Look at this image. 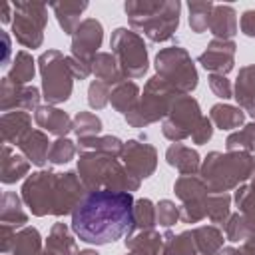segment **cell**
Instances as JSON below:
<instances>
[{"mask_svg":"<svg viewBox=\"0 0 255 255\" xmlns=\"http://www.w3.org/2000/svg\"><path fill=\"white\" fill-rule=\"evenodd\" d=\"M133 195L129 191H88L72 213L74 235L90 245H108L128 235L133 221Z\"/></svg>","mask_w":255,"mask_h":255,"instance_id":"cell-1","label":"cell"},{"mask_svg":"<svg viewBox=\"0 0 255 255\" xmlns=\"http://www.w3.org/2000/svg\"><path fill=\"white\" fill-rule=\"evenodd\" d=\"M124 12L131 30L143 32L149 42H167L179 28V0H126Z\"/></svg>","mask_w":255,"mask_h":255,"instance_id":"cell-2","label":"cell"},{"mask_svg":"<svg viewBox=\"0 0 255 255\" xmlns=\"http://www.w3.org/2000/svg\"><path fill=\"white\" fill-rule=\"evenodd\" d=\"M199 175L211 193H229L255 175V153L209 151L201 161Z\"/></svg>","mask_w":255,"mask_h":255,"instance_id":"cell-3","label":"cell"},{"mask_svg":"<svg viewBox=\"0 0 255 255\" xmlns=\"http://www.w3.org/2000/svg\"><path fill=\"white\" fill-rule=\"evenodd\" d=\"M76 171L84 181L88 191L110 189V191H137L141 181L133 177L120 157L96 153V151H82L78 157Z\"/></svg>","mask_w":255,"mask_h":255,"instance_id":"cell-4","label":"cell"},{"mask_svg":"<svg viewBox=\"0 0 255 255\" xmlns=\"http://www.w3.org/2000/svg\"><path fill=\"white\" fill-rule=\"evenodd\" d=\"M175 96H177V92L163 78L153 74L151 78H147L143 92L139 96V102L135 104V108L129 114L124 116V120L131 128H147L159 120L163 122Z\"/></svg>","mask_w":255,"mask_h":255,"instance_id":"cell-5","label":"cell"},{"mask_svg":"<svg viewBox=\"0 0 255 255\" xmlns=\"http://www.w3.org/2000/svg\"><path fill=\"white\" fill-rule=\"evenodd\" d=\"M38 72L42 76V98L50 106L70 100L74 92V74L68 56L60 50H46L38 58Z\"/></svg>","mask_w":255,"mask_h":255,"instance_id":"cell-6","label":"cell"},{"mask_svg":"<svg viewBox=\"0 0 255 255\" xmlns=\"http://www.w3.org/2000/svg\"><path fill=\"white\" fill-rule=\"evenodd\" d=\"M153 68L177 94H191L199 84L197 68L189 52L181 46L161 48L153 58Z\"/></svg>","mask_w":255,"mask_h":255,"instance_id":"cell-7","label":"cell"},{"mask_svg":"<svg viewBox=\"0 0 255 255\" xmlns=\"http://www.w3.org/2000/svg\"><path fill=\"white\" fill-rule=\"evenodd\" d=\"M110 48L126 80L143 78L145 72L149 70L147 46L135 30H129L124 26L116 28L110 38Z\"/></svg>","mask_w":255,"mask_h":255,"instance_id":"cell-8","label":"cell"},{"mask_svg":"<svg viewBox=\"0 0 255 255\" xmlns=\"http://www.w3.org/2000/svg\"><path fill=\"white\" fill-rule=\"evenodd\" d=\"M12 36L24 48H40L44 42V30L48 24V4L40 2H14Z\"/></svg>","mask_w":255,"mask_h":255,"instance_id":"cell-9","label":"cell"},{"mask_svg":"<svg viewBox=\"0 0 255 255\" xmlns=\"http://www.w3.org/2000/svg\"><path fill=\"white\" fill-rule=\"evenodd\" d=\"M201 118L203 114L199 102L191 94H177L169 106L165 120L161 122V133L165 139L173 143H181L183 139L191 137Z\"/></svg>","mask_w":255,"mask_h":255,"instance_id":"cell-10","label":"cell"},{"mask_svg":"<svg viewBox=\"0 0 255 255\" xmlns=\"http://www.w3.org/2000/svg\"><path fill=\"white\" fill-rule=\"evenodd\" d=\"M58 173L52 169H38L30 173L20 189L24 205L34 217H46L54 211V193H56Z\"/></svg>","mask_w":255,"mask_h":255,"instance_id":"cell-11","label":"cell"},{"mask_svg":"<svg viewBox=\"0 0 255 255\" xmlns=\"http://www.w3.org/2000/svg\"><path fill=\"white\" fill-rule=\"evenodd\" d=\"M173 193L181 201V219L183 223H199L205 215V201L209 197V187L201 175H179L173 183Z\"/></svg>","mask_w":255,"mask_h":255,"instance_id":"cell-12","label":"cell"},{"mask_svg":"<svg viewBox=\"0 0 255 255\" xmlns=\"http://www.w3.org/2000/svg\"><path fill=\"white\" fill-rule=\"evenodd\" d=\"M104 42V26L98 18H84L82 24L72 34L70 56L86 66H92L98 50Z\"/></svg>","mask_w":255,"mask_h":255,"instance_id":"cell-13","label":"cell"},{"mask_svg":"<svg viewBox=\"0 0 255 255\" xmlns=\"http://www.w3.org/2000/svg\"><path fill=\"white\" fill-rule=\"evenodd\" d=\"M120 159L126 169L139 181L151 177L157 169V149L145 139H128L124 143Z\"/></svg>","mask_w":255,"mask_h":255,"instance_id":"cell-14","label":"cell"},{"mask_svg":"<svg viewBox=\"0 0 255 255\" xmlns=\"http://www.w3.org/2000/svg\"><path fill=\"white\" fill-rule=\"evenodd\" d=\"M40 90L32 84H14L8 76H4L0 80V110L2 114L6 112H16V110H24V112H36L40 108Z\"/></svg>","mask_w":255,"mask_h":255,"instance_id":"cell-15","label":"cell"},{"mask_svg":"<svg viewBox=\"0 0 255 255\" xmlns=\"http://www.w3.org/2000/svg\"><path fill=\"white\" fill-rule=\"evenodd\" d=\"M88 189L84 185V181L80 179L78 171H64L58 173V181H56V193H54V217H64V215H72L74 209L78 207V203L86 197Z\"/></svg>","mask_w":255,"mask_h":255,"instance_id":"cell-16","label":"cell"},{"mask_svg":"<svg viewBox=\"0 0 255 255\" xmlns=\"http://www.w3.org/2000/svg\"><path fill=\"white\" fill-rule=\"evenodd\" d=\"M235 54H237V44L233 40H217V38H213L207 44V48L197 56V62L209 74L227 76L235 68Z\"/></svg>","mask_w":255,"mask_h":255,"instance_id":"cell-17","label":"cell"},{"mask_svg":"<svg viewBox=\"0 0 255 255\" xmlns=\"http://www.w3.org/2000/svg\"><path fill=\"white\" fill-rule=\"evenodd\" d=\"M34 122L42 131L56 137H68V133L74 129V120L68 116V112L50 104H44L34 112Z\"/></svg>","mask_w":255,"mask_h":255,"instance_id":"cell-18","label":"cell"},{"mask_svg":"<svg viewBox=\"0 0 255 255\" xmlns=\"http://www.w3.org/2000/svg\"><path fill=\"white\" fill-rule=\"evenodd\" d=\"M0 131H2V141L8 145H20V141L32 131V116L30 112L16 110V112H6L0 116Z\"/></svg>","mask_w":255,"mask_h":255,"instance_id":"cell-19","label":"cell"},{"mask_svg":"<svg viewBox=\"0 0 255 255\" xmlns=\"http://www.w3.org/2000/svg\"><path fill=\"white\" fill-rule=\"evenodd\" d=\"M233 98L237 106L255 120V64L239 68L233 86Z\"/></svg>","mask_w":255,"mask_h":255,"instance_id":"cell-20","label":"cell"},{"mask_svg":"<svg viewBox=\"0 0 255 255\" xmlns=\"http://www.w3.org/2000/svg\"><path fill=\"white\" fill-rule=\"evenodd\" d=\"M30 175V161L16 153V149L8 143L2 145V159H0V181L4 185H12Z\"/></svg>","mask_w":255,"mask_h":255,"instance_id":"cell-21","label":"cell"},{"mask_svg":"<svg viewBox=\"0 0 255 255\" xmlns=\"http://www.w3.org/2000/svg\"><path fill=\"white\" fill-rule=\"evenodd\" d=\"M165 161L167 165L175 167L181 175H197L203 159L199 157L197 149L183 143H171L165 149Z\"/></svg>","mask_w":255,"mask_h":255,"instance_id":"cell-22","label":"cell"},{"mask_svg":"<svg viewBox=\"0 0 255 255\" xmlns=\"http://www.w3.org/2000/svg\"><path fill=\"white\" fill-rule=\"evenodd\" d=\"M237 12L231 4H215L211 20H209V32L217 40H233L237 34Z\"/></svg>","mask_w":255,"mask_h":255,"instance_id":"cell-23","label":"cell"},{"mask_svg":"<svg viewBox=\"0 0 255 255\" xmlns=\"http://www.w3.org/2000/svg\"><path fill=\"white\" fill-rule=\"evenodd\" d=\"M52 141L48 139V133L42 129H32L18 145L20 153L34 165L44 167L48 163V151H50Z\"/></svg>","mask_w":255,"mask_h":255,"instance_id":"cell-24","label":"cell"},{"mask_svg":"<svg viewBox=\"0 0 255 255\" xmlns=\"http://www.w3.org/2000/svg\"><path fill=\"white\" fill-rule=\"evenodd\" d=\"M66 223H54L44 243V255H78V243Z\"/></svg>","mask_w":255,"mask_h":255,"instance_id":"cell-25","label":"cell"},{"mask_svg":"<svg viewBox=\"0 0 255 255\" xmlns=\"http://www.w3.org/2000/svg\"><path fill=\"white\" fill-rule=\"evenodd\" d=\"M88 2H54L50 4L56 20H58V26L62 28L64 34L72 36L76 32V28L82 24L80 16L88 10Z\"/></svg>","mask_w":255,"mask_h":255,"instance_id":"cell-26","label":"cell"},{"mask_svg":"<svg viewBox=\"0 0 255 255\" xmlns=\"http://www.w3.org/2000/svg\"><path fill=\"white\" fill-rule=\"evenodd\" d=\"M0 223L12 225L16 229L26 227L28 223V213L24 211V201L22 195L16 191H4L0 199Z\"/></svg>","mask_w":255,"mask_h":255,"instance_id":"cell-27","label":"cell"},{"mask_svg":"<svg viewBox=\"0 0 255 255\" xmlns=\"http://www.w3.org/2000/svg\"><path fill=\"white\" fill-rule=\"evenodd\" d=\"M209 120L221 131H235L245 126V112L231 104H213L209 110Z\"/></svg>","mask_w":255,"mask_h":255,"instance_id":"cell-28","label":"cell"},{"mask_svg":"<svg viewBox=\"0 0 255 255\" xmlns=\"http://www.w3.org/2000/svg\"><path fill=\"white\" fill-rule=\"evenodd\" d=\"M92 74L96 80H100L112 88L126 80L120 66H118V60L112 52H98L96 54V58L92 62Z\"/></svg>","mask_w":255,"mask_h":255,"instance_id":"cell-29","label":"cell"},{"mask_svg":"<svg viewBox=\"0 0 255 255\" xmlns=\"http://www.w3.org/2000/svg\"><path fill=\"white\" fill-rule=\"evenodd\" d=\"M159 255H199L193 231L187 229V231H181V233L175 235L173 231L167 229L163 233Z\"/></svg>","mask_w":255,"mask_h":255,"instance_id":"cell-30","label":"cell"},{"mask_svg":"<svg viewBox=\"0 0 255 255\" xmlns=\"http://www.w3.org/2000/svg\"><path fill=\"white\" fill-rule=\"evenodd\" d=\"M139 96H141L139 86L133 80H124V82H120L118 86L112 88L110 104H112V108L116 112L126 116V114H129L135 108V104L139 102Z\"/></svg>","mask_w":255,"mask_h":255,"instance_id":"cell-31","label":"cell"},{"mask_svg":"<svg viewBox=\"0 0 255 255\" xmlns=\"http://www.w3.org/2000/svg\"><path fill=\"white\" fill-rule=\"evenodd\" d=\"M161 241H163V235H159L155 229L135 231V233L126 235L124 239L128 251H141L145 255H159Z\"/></svg>","mask_w":255,"mask_h":255,"instance_id":"cell-32","label":"cell"},{"mask_svg":"<svg viewBox=\"0 0 255 255\" xmlns=\"http://www.w3.org/2000/svg\"><path fill=\"white\" fill-rule=\"evenodd\" d=\"M10 255H44V243H42L40 231L32 225L22 227L16 233Z\"/></svg>","mask_w":255,"mask_h":255,"instance_id":"cell-33","label":"cell"},{"mask_svg":"<svg viewBox=\"0 0 255 255\" xmlns=\"http://www.w3.org/2000/svg\"><path fill=\"white\" fill-rule=\"evenodd\" d=\"M124 143L120 137L116 135H94V137H78V149L82 151H96V153H106V155H114L120 157Z\"/></svg>","mask_w":255,"mask_h":255,"instance_id":"cell-34","label":"cell"},{"mask_svg":"<svg viewBox=\"0 0 255 255\" xmlns=\"http://www.w3.org/2000/svg\"><path fill=\"white\" fill-rule=\"evenodd\" d=\"M199 255H215L223 247V231L217 225H197L191 229Z\"/></svg>","mask_w":255,"mask_h":255,"instance_id":"cell-35","label":"cell"},{"mask_svg":"<svg viewBox=\"0 0 255 255\" xmlns=\"http://www.w3.org/2000/svg\"><path fill=\"white\" fill-rule=\"evenodd\" d=\"M6 76L14 84H22V86L30 84L34 80V76H36V60L32 58V54L26 52V50L16 52V56L12 60V66H10Z\"/></svg>","mask_w":255,"mask_h":255,"instance_id":"cell-36","label":"cell"},{"mask_svg":"<svg viewBox=\"0 0 255 255\" xmlns=\"http://www.w3.org/2000/svg\"><path fill=\"white\" fill-rule=\"evenodd\" d=\"M231 201L233 197L229 193H209L205 201V215L211 221V225H223L231 217Z\"/></svg>","mask_w":255,"mask_h":255,"instance_id":"cell-37","label":"cell"},{"mask_svg":"<svg viewBox=\"0 0 255 255\" xmlns=\"http://www.w3.org/2000/svg\"><path fill=\"white\" fill-rule=\"evenodd\" d=\"M155 225H157V209H155V203L151 199H147V197L135 199V203H133V221H131L129 233L143 231V229H155Z\"/></svg>","mask_w":255,"mask_h":255,"instance_id":"cell-38","label":"cell"},{"mask_svg":"<svg viewBox=\"0 0 255 255\" xmlns=\"http://www.w3.org/2000/svg\"><path fill=\"white\" fill-rule=\"evenodd\" d=\"M213 8L215 4L213 2H205V0H191L187 2V22H189V28L191 32L195 34H203L209 30V20H211V14H213Z\"/></svg>","mask_w":255,"mask_h":255,"instance_id":"cell-39","label":"cell"},{"mask_svg":"<svg viewBox=\"0 0 255 255\" xmlns=\"http://www.w3.org/2000/svg\"><path fill=\"white\" fill-rule=\"evenodd\" d=\"M227 151H247L255 153V122L241 126L239 129L231 131L225 139Z\"/></svg>","mask_w":255,"mask_h":255,"instance_id":"cell-40","label":"cell"},{"mask_svg":"<svg viewBox=\"0 0 255 255\" xmlns=\"http://www.w3.org/2000/svg\"><path fill=\"white\" fill-rule=\"evenodd\" d=\"M233 201L239 207V213L253 225L255 229V175L249 179V183H243L235 189Z\"/></svg>","mask_w":255,"mask_h":255,"instance_id":"cell-41","label":"cell"},{"mask_svg":"<svg viewBox=\"0 0 255 255\" xmlns=\"http://www.w3.org/2000/svg\"><path fill=\"white\" fill-rule=\"evenodd\" d=\"M251 237H255L253 225L239 211L231 213V217L225 223V239L231 241V243H243V241H247Z\"/></svg>","mask_w":255,"mask_h":255,"instance_id":"cell-42","label":"cell"},{"mask_svg":"<svg viewBox=\"0 0 255 255\" xmlns=\"http://www.w3.org/2000/svg\"><path fill=\"white\" fill-rule=\"evenodd\" d=\"M74 133L78 137H94V135H100L102 133V120L94 114V112H78L74 118Z\"/></svg>","mask_w":255,"mask_h":255,"instance_id":"cell-43","label":"cell"},{"mask_svg":"<svg viewBox=\"0 0 255 255\" xmlns=\"http://www.w3.org/2000/svg\"><path fill=\"white\" fill-rule=\"evenodd\" d=\"M78 145L70 139V137H58L56 141H52L50 151H48V163L52 165H64L70 163L76 157Z\"/></svg>","mask_w":255,"mask_h":255,"instance_id":"cell-44","label":"cell"},{"mask_svg":"<svg viewBox=\"0 0 255 255\" xmlns=\"http://www.w3.org/2000/svg\"><path fill=\"white\" fill-rule=\"evenodd\" d=\"M110 96H112V86L94 80L88 86V106L92 110H104L110 104Z\"/></svg>","mask_w":255,"mask_h":255,"instance_id":"cell-45","label":"cell"},{"mask_svg":"<svg viewBox=\"0 0 255 255\" xmlns=\"http://www.w3.org/2000/svg\"><path fill=\"white\" fill-rule=\"evenodd\" d=\"M155 209H157V225H161L165 229H169L171 225H175L181 219V209L171 199H159L155 203Z\"/></svg>","mask_w":255,"mask_h":255,"instance_id":"cell-46","label":"cell"},{"mask_svg":"<svg viewBox=\"0 0 255 255\" xmlns=\"http://www.w3.org/2000/svg\"><path fill=\"white\" fill-rule=\"evenodd\" d=\"M207 82H209L211 92H213L217 98H221V100H229V98H233V86H231V82L227 80V76L209 74Z\"/></svg>","mask_w":255,"mask_h":255,"instance_id":"cell-47","label":"cell"},{"mask_svg":"<svg viewBox=\"0 0 255 255\" xmlns=\"http://www.w3.org/2000/svg\"><path fill=\"white\" fill-rule=\"evenodd\" d=\"M211 137H213V122L209 120V116H203L201 122H199V126H197L195 131L191 133V141H193L195 145H203V143H207Z\"/></svg>","mask_w":255,"mask_h":255,"instance_id":"cell-48","label":"cell"},{"mask_svg":"<svg viewBox=\"0 0 255 255\" xmlns=\"http://www.w3.org/2000/svg\"><path fill=\"white\" fill-rule=\"evenodd\" d=\"M215 255H255V237L239 243V247H233V245L221 247Z\"/></svg>","mask_w":255,"mask_h":255,"instance_id":"cell-49","label":"cell"},{"mask_svg":"<svg viewBox=\"0 0 255 255\" xmlns=\"http://www.w3.org/2000/svg\"><path fill=\"white\" fill-rule=\"evenodd\" d=\"M20 229H16V227H12V225H4V223H0V251L6 255V253H10V249H12V245H14V239H16V233H18Z\"/></svg>","mask_w":255,"mask_h":255,"instance_id":"cell-50","label":"cell"},{"mask_svg":"<svg viewBox=\"0 0 255 255\" xmlns=\"http://www.w3.org/2000/svg\"><path fill=\"white\" fill-rule=\"evenodd\" d=\"M239 28L247 38H255V10H245L241 14Z\"/></svg>","mask_w":255,"mask_h":255,"instance_id":"cell-51","label":"cell"},{"mask_svg":"<svg viewBox=\"0 0 255 255\" xmlns=\"http://www.w3.org/2000/svg\"><path fill=\"white\" fill-rule=\"evenodd\" d=\"M0 42H2V60H0L2 64L0 66H8L10 58H12V40H10V34L6 30H0Z\"/></svg>","mask_w":255,"mask_h":255,"instance_id":"cell-52","label":"cell"},{"mask_svg":"<svg viewBox=\"0 0 255 255\" xmlns=\"http://www.w3.org/2000/svg\"><path fill=\"white\" fill-rule=\"evenodd\" d=\"M12 10H14V6H12V4H8V2H4V4H2V16H0V22H2V24H8V22H12V20H14V18H12V16H14V12H12Z\"/></svg>","mask_w":255,"mask_h":255,"instance_id":"cell-53","label":"cell"},{"mask_svg":"<svg viewBox=\"0 0 255 255\" xmlns=\"http://www.w3.org/2000/svg\"><path fill=\"white\" fill-rule=\"evenodd\" d=\"M78 255H100L96 249H82V251H78Z\"/></svg>","mask_w":255,"mask_h":255,"instance_id":"cell-54","label":"cell"},{"mask_svg":"<svg viewBox=\"0 0 255 255\" xmlns=\"http://www.w3.org/2000/svg\"><path fill=\"white\" fill-rule=\"evenodd\" d=\"M126 255H145V253H141V251H128Z\"/></svg>","mask_w":255,"mask_h":255,"instance_id":"cell-55","label":"cell"}]
</instances>
